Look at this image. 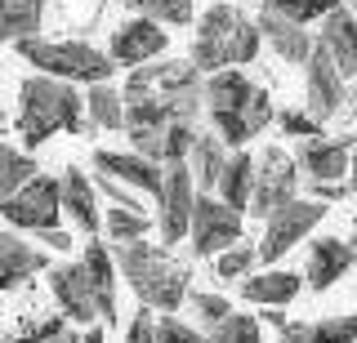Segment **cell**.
Returning <instances> with one entry per match:
<instances>
[{"instance_id":"obj_3","label":"cell","mask_w":357,"mask_h":343,"mask_svg":"<svg viewBox=\"0 0 357 343\" xmlns=\"http://www.w3.org/2000/svg\"><path fill=\"white\" fill-rule=\"evenodd\" d=\"M259 27H255L250 14H241L237 5H228V0H219V5H210L206 14L197 18V36H192V54H188V63L210 76L219 67H245V63H255V54H259Z\"/></svg>"},{"instance_id":"obj_9","label":"cell","mask_w":357,"mask_h":343,"mask_svg":"<svg viewBox=\"0 0 357 343\" xmlns=\"http://www.w3.org/2000/svg\"><path fill=\"white\" fill-rule=\"evenodd\" d=\"M183 237L192 241V254H197V259H210V254H219L223 246H232V241L241 237V209L223 205L215 192H197Z\"/></svg>"},{"instance_id":"obj_40","label":"cell","mask_w":357,"mask_h":343,"mask_svg":"<svg viewBox=\"0 0 357 343\" xmlns=\"http://www.w3.org/2000/svg\"><path fill=\"white\" fill-rule=\"evenodd\" d=\"M36 241H40V246H50V250H59V254L72 250V232H59V223H54V228H40Z\"/></svg>"},{"instance_id":"obj_26","label":"cell","mask_w":357,"mask_h":343,"mask_svg":"<svg viewBox=\"0 0 357 343\" xmlns=\"http://www.w3.org/2000/svg\"><path fill=\"white\" fill-rule=\"evenodd\" d=\"M201 343H264V339H259V321L250 312H228L210 326V335H201Z\"/></svg>"},{"instance_id":"obj_41","label":"cell","mask_w":357,"mask_h":343,"mask_svg":"<svg viewBox=\"0 0 357 343\" xmlns=\"http://www.w3.org/2000/svg\"><path fill=\"white\" fill-rule=\"evenodd\" d=\"M81 343H107V326H94V330H85Z\"/></svg>"},{"instance_id":"obj_28","label":"cell","mask_w":357,"mask_h":343,"mask_svg":"<svg viewBox=\"0 0 357 343\" xmlns=\"http://www.w3.org/2000/svg\"><path fill=\"white\" fill-rule=\"evenodd\" d=\"M36 170H40L36 157H27V152H18V147H9V143H0V196L18 192V187L27 183Z\"/></svg>"},{"instance_id":"obj_30","label":"cell","mask_w":357,"mask_h":343,"mask_svg":"<svg viewBox=\"0 0 357 343\" xmlns=\"http://www.w3.org/2000/svg\"><path fill=\"white\" fill-rule=\"evenodd\" d=\"M81 263L89 268V276H94L98 294H103V298H116V263H112V254H107L103 241H89L85 254H81Z\"/></svg>"},{"instance_id":"obj_23","label":"cell","mask_w":357,"mask_h":343,"mask_svg":"<svg viewBox=\"0 0 357 343\" xmlns=\"http://www.w3.org/2000/svg\"><path fill=\"white\" fill-rule=\"evenodd\" d=\"M81 107H85V120H94L98 134H112V129H121V120H126V98L112 81H94L89 90L81 94Z\"/></svg>"},{"instance_id":"obj_19","label":"cell","mask_w":357,"mask_h":343,"mask_svg":"<svg viewBox=\"0 0 357 343\" xmlns=\"http://www.w3.org/2000/svg\"><path fill=\"white\" fill-rule=\"evenodd\" d=\"M255 27H259V40H268V49L282 63H304L312 49V31L304 23H290V18L273 14V9H259L255 14Z\"/></svg>"},{"instance_id":"obj_2","label":"cell","mask_w":357,"mask_h":343,"mask_svg":"<svg viewBox=\"0 0 357 343\" xmlns=\"http://www.w3.org/2000/svg\"><path fill=\"white\" fill-rule=\"evenodd\" d=\"M107 254H112V263H116V272L126 276V285L139 294V303L152 308V312H178V303L192 290L188 263H178L174 254L161 250V246H148L143 237L139 241H116Z\"/></svg>"},{"instance_id":"obj_39","label":"cell","mask_w":357,"mask_h":343,"mask_svg":"<svg viewBox=\"0 0 357 343\" xmlns=\"http://www.w3.org/2000/svg\"><path fill=\"white\" fill-rule=\"evenodd\" d=\"M152 308H139V317L130 321V330H126V343H152Z\"/></svg>"},{"instance_id":"obj_15","label":"cell","mask_w":357,"mask_h":343,"mask_svg":"<svg viewBox=\"0 0 357 343\" xmlns=\"http://www.w3.org/2000/svg\"><path fill=\"white\" fill-rule=\"evenodd\" d=\"M50 268V254L40 246H31V241H22L18 232H0V290H18V285H27L36 272Z\"/></svg>"},{"instance_id":"obj_43","label":"cell","mask_w":357,"mask_h":343,"mask_svg":"<svg viewBox=\"0 0 357 343\" xmlns=\"http://www.w3.org/2000/svg\"><path fill=\"white\" fill-rule=\"evenodd\" d=\"M0 129H5V107H0Z\"/></svg>"},{"instance_id":"obj_14","label":"cell","mask_w":357,"mask_h":343,"mask_svg":"<svg viewBox=\"0 0 357 343\" xmlns=\"http://www.w3.org/2000/svg\"><path fill=\"white\" fill-rule=\"evenodd\" d=\"M299 290H304V276L290 272V268H273V263L264 272L237 276V294L245 303H259V308H286Z\"/></svg>"},{"instance_id":"obj_11","label":"cell","mask_w":357,"mask_h":343,"mask_svg":"<svg viewBox=\"0 0 357 343\" xmlns=\"http://www.w3.org/2000/svg\"><path fill=\"white\" fill-rule=\"evenodd\" d=\"M192 174H188L183 161H165L161 165V187H156V228H161V241L165 246H178L188 232V214H192Z\"/></svg>"},{"instance_id":"obj_31","label":"cell","mask_w":357,"mask_h":343,"mask_svg":"<svg viewBox=\"0 0 357 343\" xmlns=\"http://www.w3.org/2000/svg\"><path fill=\"white\" fill-rule=\"evenodd\" d=\"M152 218L139 214V209H126V205H107V241L116 246V241H139L148 237Z\"/></svg>"},{"instance_id":"obj_1","label":"cell","mask_w":357,"mask_h":343,"mask_svg":"<svg viewBox=\"0 0 357 343\" xmlns=\"http://www.w3.org/2000/svg\"><path fill=\"white\" fill-rule=\"evenodd\" d=\"M18 134L27 147H40L45 138L54 134H81L94 138V120H85L81 107V90L72 81H59V76H27L18 85Z\"/></svg>"},{"instance_id":"obj_37","label":"cell","mask_w":357,"mask_h":343,"mask_svg":"<svg viewBox=\"0 0 357 343\" xmlns=\"http://www.w3.org/2000/svg\"><path fill=\"white\" fill-rule=\"evenodd\" d=\"M273 125H282V134H290V138H312V134H321V125L304 112V107H286V112H273Z\"/></svg>"},{"instance_id":"obj_10","label":"cell","mask_w":357,"mask_h":343,"mask_svg":"<svg viewBox=\"0 0 357 343\" xmlns=\"http://www.w3.org/2000/svg\"><path fill=\"white\" fill-rule=\"evenodd\" d=\"M295 192H299V170H295V161H290L282 147H264L259 161H255V183H250L245 214H250V218H264V214H273L282 201H290Z\"/></svg>"},{"instance_id":"obj_13","label":"cell","mask_w":357,"mask_h":343,"mask_svg":"<svg viewBox=\"0 0 357 343\" xmlns=\"http://www.w3.org/2000/svg\"><path fill=\"white\" fill-rule=\"evenodd\" d=\"M349 152H353V134H335V138H299L295 147V170L299 179H349Z\"/></svg>"},{"instance_id":"obj_7","label":"cell","mask_w":357,"mask_h":343,"mask_svg":"<svg viewBox=\"0 0 357 343\" xmlns=\"http://www.w3.org/2000/svg\"><path fill=\"white\" fill-rule=\"evenodd\" d=\"M331 205L312 201V196H290V201H282L273 209V214H264V246H255V254H259V263H277L286 259L290 246H299V241L308 237L312 228L326 218Z\"/></svg>"},{"instance_id":"obj_24","label":"cell","mask_w":357,"mask_h":343,"mask_svg":"<svg viewBox=\"0 0 357 343\" xmlns=\"http://www.w3.org/2000/svg\"><path fill=\"white\" fill-rule=\"evenodd\" d=\"M45 18V0H0V45L36 36Z\"/></svg>"},{"instance_id":"obj_5","label":"cell","mask_w":357,"mask_h":343,"mask_svg":"<svg viewBox=\"0 0 357 343\" xmlns=\"http://www.w3.org/2000/svg\"><path fill=\"white\" fill-rule=\"evenodd\" d=\"M50 290L54 298H59L63 317L72 321V326H89V321H98V326H116V298H103L94 285V276H89V268L81 259L76 263H50Z\"/></svg>"},{"instance_id":"obj_17","label":"cell","mask_w":357,"mask_h":343,"mask_svg":"<svg viewBox=\"0 0 357 343\" xmlns=\"http://www.w3.org/2000/svg\"><path fill=\"white\" fill-rule=\"evenodd\" d=\"M59 205H63V214L72 218L85 237H94V232L103 228L98 192H94V183L85 179V170H76V165H72V170H63V179H59Z\"/></svg>"},{"instance_id":"obj_25","label":"cell","mask_w":357,"mask_h":343,"mask_svg":"<svg viewBox=\"0 0 357 343\" xmlns=\"http://www.w3.org/2000/svg\"><path fill=\"white\" fill-rule=\"evenodd\" d=\"M0 343H81V330L59 312V317H45V321H27L14 335H0Z\"/></svg>"},{"instance_id":"obj_4","label":"cell","mask_w":357,"mask_h":343,"mask_svg":"<svg viewBox=\"0 0 357 343\" xmlns=\"http://www.w3.org/2000/svg\"><path fill=\"white\" fill-rule=\"evenodd\" d=\"M14 49H18L36 72L59 76V81H72V85L112 81V72H116V63H112L103 49L85 45V40H40V31H36V36L14 40Z\"/></svg>"},{"instance_id":"obj_18","label":"cell","mask_w":357,"mask_h":343,"mask_svg":"<svg viewBox=\"0 0 357 343\" xmlns=\"http://www.w3.org/2000/svg\"><path fill=\"white\" fill-rule=\"evenodd\" d=\"M94 170L107 174V179H116V183H126V187H139V192H148V196H156V187H161V165L139 157V152H107V147H98L94 152Z\"/></svg>"},{"instance_id":"obj_34","label":"cell","mask_w":357,"mask_h":343,"mask_svg":"<svg viewBox=\"0 0 357 343\" xmlns=\"http://www.w3.org/2000/svg\"><path fill=\"white\" fill-rule=\"evenodd\" d=\"M273 112H277V107H273V98H268V90H259V85H255V90H250V98H245V134H264V129L268 125H273Z\"/></svg>"},{"instance_id":"obj_42","label":"cell","mask_w":357,"mask_h":343,"mask_svg":"<svg viewBox=\"0 0 357 343\" xmlns=\"http://www.w3.org/2000/svg\"><path fill=\"white\" fill-rule=\"evenodd\" d=\"M264 321H268V326H277V330H282V326H286V312H282V308H264Z\"/></svg>"},{"instance_id":"obj_12","label":"cell","mask_w":357,"mask_h":343,"mask_svg":"<svg viewBox=\"0 0 357 343\" xmlns=\"http://www.w3.org/2000/svg\"><path fill=\"white\" fill-rule=\"evenodd\" d=\"M165 45H170V36H165V27L156 23V18H130V23H121L112 31V45H107V58L116 63V67H134V63H148V58H161Z\"/></svg>"},{"instance_id":"obj_36","label":"cell","mask_w":357,"mask_h":343,"mask_svg":"<svg viewBox=\"0 0 357 343\" xmlns=\"http://www.w3.org/2000/svg\"><path fill=\"white\" fill-rule=\"evenodd\" d=\"M152 343H201V335L192 326H183L178 317H170V312H161L152 321Z\"/></svg>"},{"instance_id":"obj_22","label":"cell","mask_w":357,"mask_h":343,"mask_svg":"<svg viewBox=\"0 0 357 343\" xmlns=\"http://www.w3.org/2000/svg\"><path fill=\"white\" fill-rule=\"evenodd\" d=\"M250 183H255V161H250V152L232 147V152H228V161H223V170H219V179H215L219 201L245 214V201H250Z\"/></svg>"},{"instance_id":"obj_27","label":"cell","mask_w":357,"mask_h":343,"mask_svg":"<svg viewBox=\"0 0 357 343\" xmlns=\"http://www.w3.org/2000/svg\"><path fill=\"white\" fill-rule=\"evenodd\" d=\"M210 259H215V276H219V281H237V276L259 268V254H255V246L241 241V237L232 241V246H223L219 254H210Z\"/></svg>"},{"instance_id":"obj_8","label":"cell","mask_w":357,"mask_h":343,"mask_svg":"<svg viewBox=\"0 0 357 343\" xmlns=\"http://www.w3.org/2000/svg\"><path fill=\"white\" fill-rule=\"evenodd\" d=\"M0 218L9 228H22V232H40V228H54L63 218V205H59V179L50 174H31L18 192L0 196Z\"/></svg>"},{"instance_id":"obj_38","label":"cell","mask_w":357,"mask_h":343,"mask_svg":"<svg viewBox=\"0 0 357 343\" xmlns=\"http://www.w3.org/2000/svg\"><path fill=\"white\" fill-rule=\"evenodd\" d=\"M304 187H308L312 201H321V205H335V201H349L353 196L349 179H304Z\"/></svg>"},{"instance_id":"obj_35","label":"cell","mask_w":357,"mask_h":343,"mask_svg":"<svg viewBox=\"0 0 357 343\" xmlns=\"http://www.w3.org/2000/svg\"><path fill=\"white\" fill-rule=\"evenodd\" d=\"M183 303H192V308H197V321H201L206 330L215 326L219 317H228V312H232V303H228L223 294H206V290H188Z\"/></svg>"},{"instance_id":"obj_32","label":"cell","mask_w":357,"mask_h":343,"mask_svg":"<svg viewBox=\"0 0 357 343\" xmlns=\"http://www.w3.org/2000/svg\"><path fill=\"white\" fill-rule=\"evenodd\" d=\"M357 339V317H321V321H308L304 330V343H353Z\"/></svg>"},{"instance_id":"obj_20","label":"cell","mask_w":357,"mask_h":343,"mask_svg":"<svg viewBox=\"0 0 357 343\" xmlns=\"http://www.w3.org/2000/svg\"><path fill=\"white\" fill-rule=\"evenodd\" d=\"M317 40L326 45V54L335 58V67L353 81V76H357V23H353L349 9H344V0L321 14V36Z\"/></svg>"},{"instance_id":"obj_21","label":"cell","mask_w":357,"mask_h":343,"mask_svg":"<svg viewBox=\"0 0 357 343\" xmlns=\"http://www.w3.org/2000/svg\"><path fill=\"white\" fill-rule=\"evenodd\" d=\"M228 152H232V147H228L219 134H206V129L197 125L192 143H188V157H183V165H188V174H192V187H197V192H215V179H219L223 161H228Z\"/></svg>"},{"instance_id":"obj_16","label":"cell","mask_w":357,"mask_h":343,"mask_svg":"<svg viewBox=\"0 0 357 343\" xmlns=\"http://www.w3.org/2000/svg\"><path fill=\"white\" fill-rule=\"evenodd\" d=\"M357 263V254H353V246L344 237H317L308 246V268H304V281L312 285V290H331L335 281H340L344 272H349Z\"/></svg>"},{"instance_id":"obj_29","label":"cell","mask_w":357,"mask_h":343,"mask_svg":"<svg viewBox=\"0 0 357 343\" xmlns=\"http://www.w3.org/2000/svg\"><path fill=\"white\" fill-rule=\"evenodd\" d=\"M116 5H126L143 18H156L161 27H183L192 18V0H116Z\"/></svg>"},{"instance_id":"obj_6","label":"cell","mask_w":357,"mask_h":343,"mask_svg":"<svg viewBox=\"0 0 357 343\" xmlns=\"http://www.w3.org/2000/svg\"><path fill=\"white\" fill-rule=\"evenodd\" d=\"M304 67V112L317 120V125H326V120H335L349 107V76H344L340 67H335V58L326 54V45H321L317 36H312V49H308V58L299 63Z\"/></svg>"},{"instance_id":"obj_33","label":"cell","mask_w":357,"mask_h":343,"mask_svg":"<svg viewBox=\"0 0 357 343\" xmlns=\"http://www.w3.org/2000/svg\"><path fill=\"white\" fill-rule=\"evenodd\" d=\"M340 0H264V9H273V14H282V18H290V23H317L326 9H335Z\"/></svg>"}]
</instances>
